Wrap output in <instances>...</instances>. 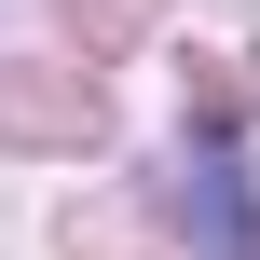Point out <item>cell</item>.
Returning <instances> with one entry per match:
<instances>
[{
	"instance_id": "1",
	"label": "cell",
	"mask_w": 260,
	"mask_h": 260,
	"mask_svg": "<svg viewBox=\"0 0 260 260\" xmlns=\"http://www.w3.org/2000/svg\"><path fill=\"white\" fill-rule=\"evenodd\" d=\"M165 206H178V233H206V260H260V192L233 151H178Z\"/></svg>"
}]
</instances>
